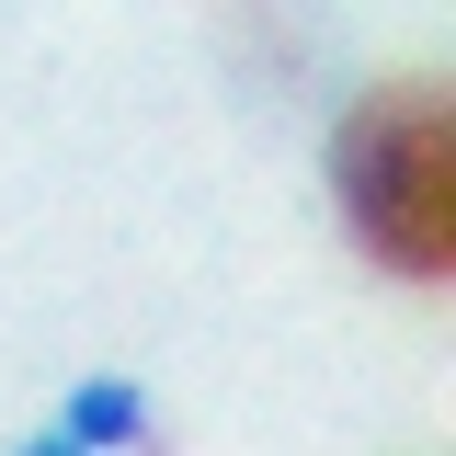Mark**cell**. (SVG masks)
<instances>
[{
  "label": "cell",
  "instance_id": "6da1fadb",
  "mask_svg": "<svg viewBox=\"0 0 456 456\" xmlns=\"http://www.w3.org/2000/svg\"><path fill=\"white\" fill-rule=\"evenodd\" d=\"M331 194L342 228L411 285H445L456 263V103L445 80H388L342 114L331 137Z\"/></svg>",
  "mask_w": 456,
  "mask_h": 456
},
{
  "label": "cell",
  "instance_id": "7a4b0ae2",
  "mask_svg": "<svg viewBox=\"0 0 456 456\" xmlns=\"http://www.w3.org/2000/svg\"><path fill=\"white\" fill-rule=\"evenodd\" d=\"M57 445H80V456L149 445V399L126 388V377H80V388H69V411H57Z\"/></svg>",
  "mask_w": 456,
  "mask_h": 456
},
{
  "label": "cell",
  "instance_id": "3957f363",
  "mask_svg": "<svg viewBox=\"0 0 456 456\" xmlns=\"http://www.w3.org/2000/svg\"><path fill=\"white\" fill-rule=\"evenodd\" d=\"M23 456H80V445H57V434H46V445H23Z\"/></svg>",
  "mask_w": 456,
  "mask_h": 456
}]
</instances>
